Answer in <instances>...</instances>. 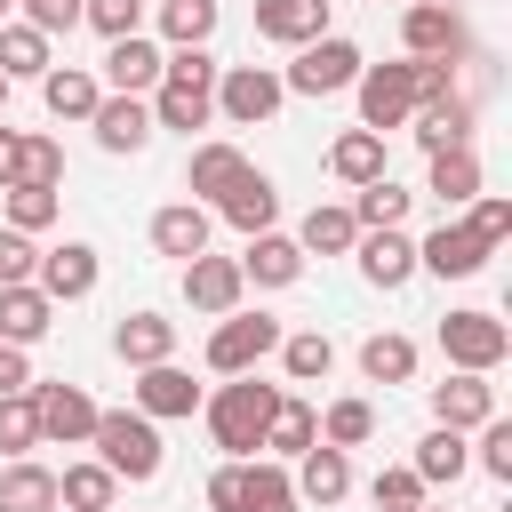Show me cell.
Segmentation results:
<instances>
[{"label": "cell", "instance_id": "obj_16", "mask_svg": "<svg viewBox=\"0 0 512 512\" xmlns=\"http://www.w3.org/2000/svg\"><path fill=\"white\" fill-rule=\"evenodd\" d=\"M288 480H296V504H320V512H328V504H344V496H352V456H344V448H328V440H312V448L296 456V472H288Z\"/></svg>", "mask_w": 512, "mask_h": 512}, {"label": "cell", "instance_id": "obj_35", "mask_svg": "<svg viewBox=\"0 0 512 512\" xmlns=\"http://www.w3.org/2000/svg\"><path fill=\"white\" fill-rule=\"evenodd\" d=\"M328 168H336L352 192L376 184V176H384V136H376V128H344V136L328 144Z\"/></svg>", "mask_w": 512, "mask_h": 512}, {"label": "cell", "instance_id": "obj_48", "mask_svg": "<svg viewBox=\"0 0 512 512\" xmlns=\"http://www.w3.org/2000/svg\"><path fill=\"white\" fill-rule=\"evenodd\" d=\"M80 24H96L104 40H128L144 32V0H80Z\"/></svg>", "mask_w": 512, "mask_h": 512}, {"label": "cell", "instance_id": "obj_19", "mask_svg": "<svg viewBox=\"0 0 512 512\" xmlns=\"http://www.w3.org/2000/svg\"><path fill=\"white\" fill-rule=\"evenodd\" d=\"M328 8H336V0H256V40H272V48H304V40L328 32Z\"/></svg>", "mask_w": 512, "mask_h": 512}, {"label": "cell", "instance_id": "obj_6", "mask_svg": "<svg viewBox=\"0 0 512 512\" xmlns=\"http://www.w3.org/2000/svg\"><path fill=\"white\" fill-rule=\"evenodd\" d=\"M352 96H360V128H408V112H416V56H400V64H360V80H352Z\"/></svg>", "mask_w": 512, "mask_h": 512}, {"label": "cell", "instance_id": "obj_43", "mask_svg": "<svg viewBox=\"0 0 512 512\" xmlns=\"http://www.w3.org/2000/svg\"><path fill=\"white\" fill-rule=\"evenodd\" d=\"M40 448V408L32 392H0V456H32Z\"/></svg>", "mask_w": 512, "mask_h": 512}, {"label": "cell", "instance_id": "obj_11", "mask_svg": "<svg viewBox=\"0 0 512 512\" xmlns=\"http://www.w3.org/2000/svg\"><path fill=\"white\" fill-rule=\"evenodd\" d=\"M240 296H248V280H240V256H184V304L192 312H208V320H224V312H240Z\"/></svg>", "mask_w": 512, "mask_h": 512}, {"label": "cell", "instance_id": "obj_25", "mask_svg": "<svg viewBox=\"0 0 512 512\" xmlns=\"http://www.w3.org/2000/svg\"><path fill=\"white\" fill-rule=\"evenodd\" d=\"M240 176H248L240 144H192V160H184V192H200V200H224Z\"/></svg>", "mask_w": 512, "mask_h": 512}, {"label": "cell", "instance_id": "obj_12", "mask_svg": "<svg viewBox=\"0 0 512 512\" xmlns=\"http://www.w3.org/2000/svg\"><path fill=\"white\" fill-rule=\"evenodd\" d=\"M32 392V408H40V440H56V448H80L88 432H96V400L80 392V384H24Z\"/></svg>", "mask_w": 512, "mask_h": 512}, {"label": "cell", "instance_id": "obj_40", "mask_svg": "<svg viewBox=\"0 0 512 512\" xmlns=\"http://www.w3.org/2000/svg\"><path fill=\"white\" fill-rule=\"evenodd\" d=\"M280 368H288V384H328L336 344H328L320 328H296V336H280Z\"/></svg>", "mask_w": 512, "mask_h": 512}, {"label": "cell", "instance_id": "obj_4", "mask_svg": "<svg viewBox=\"0 0 512 512\" xmlns=\"http://www.w3.org/2000/svg\"><path fill=\"white\" fill-rule=\"evenodd\" d=\"M360 64H368V56H360L344 32H320V40L296 48V64L280 72V88H288V96H336V88L360 80Z\"/></svg>", "mask_w": 512, "mask_h": 512}, {"label": "cell", "instance_id": "obj_39", "mask_svg": "<svg viewBox=\"0 0 512 512\" xmlns=\"http://www.w3.org/2000/svg\"><path fill=\"white\" fill-rule=\"evenodd\" d=\"M56 184H0V224H16V232H48L56 224Z\"/></svg>", "mask_w": 512, "mask_h": 512}, {"label": "cell", "instance_id": "obj_30", "mask_svg": "<svg viewBox=\"0 0 512 512\" xmlns=\"http://www.w3.org/2000/svg\"><path fill=\"white\" fill-rule=\"evenodd\" d=\"M96 96H104V80L80 72V64H48V72H40V104H48L56 120H88Z\"/></svg>", "mask_w": 512, "mask_h": 512}, {"label": "cell", "instance_id": "obj_59", "mask_svg": "<svg viewBox=\"0 0 512 512\" xmlns=\"http://www.w3.org/2000/svg\"><path fill=\"white\" fill-rule=\"evenodd\" d=\"M144 8H152V0H144Z\"/></svg>", "mask_w": 512, "mask_h": 512}, {"label": "cell", "instance_id": "obj_10", "mask_svg": "<svg viewBox=\"0 0 512 512\" xmlns=\"http://www.w3.org/2000/svg\"><path fill=\"white\" fill-rule=\"evenodd\" d=\"M488 256H496V248H488V240H480V232H472L464 216L416 240V272H432V280H472V272H480Z\"/></svg>", "mask_w": 512, "mask_h": 512}, {"label": "cell", "instance_id": "obj_17", "mask_svg": "<svg viewBox=\"0 0 512 512\" xmlns=\"http://www.w3.org/2000/svg\"><path fill=\"white\" fill-rule=\"evenodd\" d=\"M88 128H96V144L104 152H144L152 144V104L144 96H96V112H88Z\"/></svg>", "mask_w": 512, "mask_h": 512}, {"label": "cell", "instance_id": "obj_47", "mask_svg": "<svg viewBox=\"0 0 512 512\" xmlns=\"http://www.w3.org/2000/svg\"><path fill=\"white\" fill-rule=\"evenodd\" d=\"M368 496H376V512H416L424 504V480H416V464H384L368 480Z\"/></svg>", "mask_w": 512, "mask_h": 512}, {"label": "cell", "instance_id": "obj_32", "mask_svg": "<svg viewBox=\"0 0 512 512\" xmlns=\"http://www.w3.org/2000/svg\"><path fill=\"white\" fill-rule=\"evenodd\" d=\"M424 192H432L440 208H464V200L480 192V152H472V144H448V152H432V176H424Z\"/></svg>", "mask_w": 512, "mask_h": 512}, {"label": "cell", "instance_id": "obj_49", "mask_svg": "<svg viewBox=\"0 0 512 512\" xmlns=\"http://www.w3.org/2000/svg\"><path fill=\"white\" fill-rule=\"evenodd\" d=\"M464 208H472L464 224H472V232H480L488 248H504V232H512V200H504V192H472Z\"/></svg>", "mask_w": 512, "mask_h": 512}, {"label": "cell", "instance_id": "obj_23", "mask_svg": "<svg viewBox=\"0 0 512 512\" xmlns=\"http://www.w3.org/2000/svg\"><path fill=\"white\" fill-rule=\"evenodd\" d=\"M472 120H480V112H472V96H456V88L408 112V128H416V144H424V152H448V144H472Z\"/></svg>", "mask_w": 512, "mask_h": 512}, {"label": "cell", "instance_id": "obj_3", "mask_svg": "<svg viewBox=\"0 0 512 512\" xmlns=\"http://www.w3.org/2000/svg\"><path fill=\"white\" fill-rule=\"evenodd\" d=\"M96 464H112V480H152L160 472V424L144 408H96Z\"/></svg>", "mask_w": 512, "mask_h": 512}, {"label": "cell", "instance_id": "obj_24", "mask_svg": "<svg viewBox=\"0 0 512 512\" xmlns=\"http://www.w3.org/2000/svg\"><path fill=\"white\" fill-rule=\"evenodd\" d=\"M208 232H216V216H208L200 200H168V208L152 216V248H160V256H176V264H184V256H200V248H208Z\"/></svg>", "mask_w": 512, "mask_h": 512}, {"label": "cell", "instance_id": "obj_13", "mask_svg": "<svg viewBox=\"0 0 512 512\" xmlns=\"http://www.w3.org/2000/svg\"><path fill=\"white\" fill-rule=\"evenodd\" d=\"M160 56H168V48H160V40H144V32L104 40V72H96V80H104L112 96H152V88H160Z\"/></svg>", "mask_w": 512, "mask_h": 512}, {"label": "cell", "instance_id": "obj_41", "mask_svg": "<svg viewBox=\"0 0 512 512\" xmlns=\"http://www.w3.org/2000/svg\"><path fill=\"white\" fill-rule=\"evenodd\" d=\"M360 376H368V384H408V376H416V344L392 336V328H376V336L360 344Z\"/></svg>", "mask_w": 512, "mask_h": 512}, {"label": "cell", "instance_id": "obj_26", "mask_svg": "<svg viewBox=\"0 0 512 512\" xmlns=\"http://www.w3.org/2000/svg\"><path fill=\"white\" fill-rule=\"evenodd\" d=\"M216 216L232 224V232H272V216H280V192H272V176L264 168H248L224 200H216Z\"/></svg>", "mask_w": 512, "mask_h": 512}, {"label": "cell", "instance_id": "obj_18", "mask_svg": "<svg viewBox=\"0 0 512 512\" xmlns=\"http://www.w3.org/2000/svg\"><path fill=\"white\" fill-rule=\"evenodd\" d=\"M32 288H40L48 304H80V296L96 288V248H88V240L48 248V256H40V272H32Z\"/></svg>", "mask_w": 512, "mask_h": 512}, {"label": "cell", "instance_id": "obj_38", "mask_svg": "<svg viewBox=\"0 0 512 512\" xmlns=\"http://www.w3.org/2000/svg\"><path fill=\"white\" fill-rule=\"evenodd\" d=\"M320 440H328V448H368V440H376V400H360V392L328 400V408H320Z\"/></svg>", "mask_w": 512, "mask_h": 512}, {"label": "cell", "instance_id": "obj_27", "mask_svg": "<svg viewBox=\"0 0 512 512\" xmlns=\"http://www.w3.org/2000/svg\"><path fill=\"white\" fill-rule=\"evenodd\" d=\"M112 352H120L128 368H152V360H176V320H160V312H128V320L112 328Z\"/></svg>", "mask_w": 512, "mask_h": 512}, {"label": "cell", "instance_id": "obj_44", "mask_svg": "<svg viewBox=\"0 0 512 512\" xmlns=\"http://www.w3.org/2000/svg\"><path fill=\"white\" fill-rule=\"evenodd\" d=\"M408 200H416V192H400L392 176H376V184H360L352 216H360V232H384V224H400V216H408Z\"/></svg>", "mask_w": 512, "mask_h": 512}, {"label": "cell", "instance_id": "obj_42", "mask_svg": "<svg viewBox=\"0 0 512 512\" xmlns=\"http://www.w3.org/2000/svg\"><path fill=\"white\" fill-rule=\"evenodd\" d=\"M48 64H56V56H48V32H32L24 16L0 24V72H8V80H40Z\"/></svg>", "mask_w": 512, "mask_h": 512}, {"label": "cell", "instance_id": "obj_52", "mask_svg": "<svg viewBox=\"0 0 512 512\" xmlns=\"http://www.w3.org/2000/svg\"><path fill=\"white\" fill-rule=\"evenodd\" d=\"M232 496H240V456L208 472V512H232Z\"/></svg>", "mask_w": 512, "mask_h": 512}, {"label": "cell", "instance_id": "obj_5", "mask_svg": "<svg viewBox=\"0 0 512 512\" xmlns=\"http://www.w3.org/2000/svg\"><path fill=\"white\" fill-rule=\"evenodd\" d=\"M440 352H448V368H480V376H496V368L512 360V328H504L496 312L464 304V312L440 320Z\"/></svg>", "mask_w": 512, "mask_h": 512}, {"label": "cell", "instance_id": "obj_8", "mask_svg": "<svg viewBox=\"0 0 512 512\" xmlns=\"http://www.w3.org/2000/svg\"><path fill=\"white\" fill-rule=\"evenodd\" d=\"M280 104H288V88H280L272 64H224V72H216V112H224L232 128H264Z\"/></svg>", "mask_w": 512, "mask_h": 512}, {"label": "cell", "instance_id": "obj_31", "mask_svg": "<svg viewBox=\"0 0 512 512\" xmlns=\"http://www.w3.org/2000/svg\"><path fill=\"white\" fill-rule=\"evenodd\" d=\"M0 512H56V472L32 456H8L0 464Z\"/></svg>", "mask_w": 512, "mask_h": 512}, {"label": "cell", "instance_id": "obj_1", "mask_svg": "<svg viewBox=\"0 0 512 512\" xmlns=\"http://www.w3.org/2000/svg\"><path fill=\"white\" fill-rule=\"evenodd\" d=\"M216 72H224V64H216L208 48H168V56H160V88L144 96V104H152V128H184V136L208 128V120H216Z\"/></svg>", "mask_w": 512, "mask_h": 512}, {"label": "cell", "instance_id": "obj_46", "mask_svg": "<svg viewBox=\"0 0 512 512\" xmlns=\"http://www.w3.org/2000/svg\"><path fill=\"white\" fill-rule=\"evenodd\" d=\"M472 432H480L472 464H480L488 480H504V488H512V416H488V424H472Z\"/></svg>", "mask_w": 512, "mask_h": 512}, {"label": "cell", "instance_id": "obj_51", "mask_svg": "<svg viewBox=\"0 0 512 512\" xmlns=\"http://www.w3.org/2000/svg\"><path fill=\"white\" fill-rule=\"evenodd\" d=\"M16 16L32 24V32H80V0H16Z\"/></svg>", "mask_w": 512, "mask_h": 512}, {"label": "cell", "instance_id": "obj_57", "mask_svg": "<svg viewBox=\"0 0 512 512\" xmlns=\"http://www.w3.org/2000/svg\"><path fill=\"white\" fill-rule=\"evenodd\" d=\"M416 512H448V504H416Z\"/></svg>", "mask_w": 512, "mask_h": 512}, {"label": "cell", "instance_id": "obj_50", "mask_svg": "<svg viewBox=\"0 0 512 512\" xmlns=\"http://www.w3.org/2000/svg\"><path fill=\"white\" fill-rule=\"evenodd\" d=\"M32 272H40V248H32V232L0 224V288H16V280H32Z\"/></svg>", "mask_w": 512, "mask_h": 512}, {"label": "cell", "instance_id": "obj_33", "mask_svg": "<svg viewBox=\"0 0 512 512\" xmlns=\"http://www.w3.org/2000/svg\"><path fill=\"white\" fill-rule=\"evenodd\" d=\"M352 240H360V216L336 208V200H320V208L296 224V248H304V256H352Z\"/></svg>", "mask_w": 512, "mask_h": 512}, {"label": "cell", "instance_id": "obj_22", "mask_svg": "<svg viewBox=\"0 0 512 512\" xmlns=\"http://www.w3.org/2000/svg\"><path fill=\"white\" fill-rule=\"evenodd\" d=\"M232 512H304L288 464H280V456H240V496H232Z\"/></svg>", "mask_w": 512, "mask_h": 512}, {"label": "cell", "instance_id": "obj_55", "mask_svg": "<svg viewBox=\"0 0 512 512\" xmlns=\"http://www.w3.org/2000/svg\"><path fill=\"white\" fill-rule=\"evenodd\" d=\"M0 112H8V72H0Z\"/></svg>", "mask_w": 512, "mask_h": 512}, {"label": "cell", "instance_id": "obj_15", "mask_svg": "<svg viewBox=\"0 0 512 512\" xmlns=\"http://www.w3.org/2000/svg\"><path fill=\"white\" fill-rule=\"evenodd\" d=\"M488 416H496V384H488L480 368H456L448 384H432V424L472 432V424H488Z\"/></svg>", "mask_w": 512, "mask_h": 512}, {"label": "cell", "instance_id": "obj_53", "mask_svg": "<svg viewBox=\"0 0 512 512\" xmlns=\"http://www.w3.org/2000/svg\"><path fill=\"white\" fill-rule=\"evenodd\" d=\"M32 384V360H24V344H0V392H24Z\"/></svg>", "mask_w": 512, "mask_h": 512}, {"label": "cell", "instance_id": "obj_14", "mask_svg": "<svg viewBox=\"0 0 512 512\" xmlns=\"http://www.w3.org/2000/svg\"><path fill=\"white\" fill-rule=\"evenodd\" d=\"M352 256H360V280H368V288H384V296L416 280V240H408L400 224H384V232H360V240H352Z\"/></svg>", "mask_w": 512, "mask_h": 512}, {"label": "cell", "instance_id": "obj_7", "mask_svg": "<svg viewBox=\"0 0 512 512\" xmlns=\"http://www.w3.org/2000/svg\"><path fill=\"white\" fill-rule=\"evenodd\" d=\"M280 336H288V328H280L272 312H224L216 336H208V368H216V376H248L256 360L280 352Z\"/></svg>", "mask_w": 512, "mask_h": 512}, {"label": "cell", "instance_id": "obj_56", "mask_svg": "<svg viewBox=\"0 0 512 512\" xmlns=\"http://www.w3.org/2000/svg\"><path fill=\"white\" fill-rule=\"evenodd\" d=\"M8 16H16V0H0V24H8Z\"/></svg>", "mask_w": 512, "mask_h": 512}, {"label": "cell", "instance_id": "obj_28", "mask_svg": "<svg viewBox=\"0 0 512 512\" xmlns=\"http://www.w3.org/2000/svg\"><path fill=\"white\" fill-rule=\"evenodd\" d=\"M464 472H472V440L448 432V424H432V432L416 440V480H424V488H456Z\"/></svg>", "mask_w": 512, "mask_h": 512}, {"label": "cell", "instance_id": "obj_37", "mask_svg": "<svg viewBox=\"0 0 512 512\" xmlns=\"http://www.w3.org/2000/svg\"><path fill=\"white\" fill-rule=\"evenodd\" d=\"M152 8H160V40L168 48H208L216 40V16H224L216 0H152Z\"/></svg>", "mask_w": 512, "mask_h": 512}, {"label": "cell", "instance_id": "obj_9", "mask_svg": "<svg viewBox=\"0 0 512 512\" xmlns=\"http://www.w3.org/2000/svg\"><path fill=\"white\" fill-rule=\"evenodd\" d=\"M400 48H408V56H448V64H464V56H472V32H464L456 8L400 0Z\"/></svg>", "mask_w": 512, "mask_h": 512}, {"label": "cell", "instance_id": "obj_29", "mask_svg": "<svg viewBox=\"0 0 512 512\" xmlns=\"http://www.w3.org/2000/svg\"><path fill=\"white\" fill-rule=\"evenodd\" d=\"M56 328V304L32 288V280H16V288H0V344H40Z\"/></svg>", "mask_w": 512, "mask_h": 512}, {"label": "cell", "instance_id": "obj_54", "mask_svg": "<svg viewBox=\"0 0 512 512\" xmlns=\"http://www.w3.org/2000/svg\"><path fill=\"white\" fill-rule=\"evenodd\" d=\"M0 184H16V128H0Z\"/></svg>", "mask_w": 512, "mask_h": 512}, {"label": "cell", "instance_id": "obj_2", "mask_svg": "<svg viewBox=\"0 0 512 512\" xmlns=\"http://www.w3.org/2000/svg\"><path fill=\"white\" fill-rule=\"evenodd\" d=\"M272 408H280V384H256V368H248V376H224V384H216V400H200L208 440H216L224 456H256V448H264Z\"/></svg>", "mask_w": 512, "mask_h": 512}, {"label": "cell", "instance_id": "obj_58", "mask_svg": "<svg viewBox=\"0 0 512 512\" xmlns=\"http://www.w3.org/2000/svg\"><path fill=\"white\" fill-rule=\"evenodd\" d=\"M432 8H448V0H432Z\"/></svg>", "mask_w": 512, "mask_h": 512}, {"label": "cell", "instance_id": "obj_34", "mask_svg": "<svg viewBox=\"0 0 512 512\" xmlns=\"http://www.w3.org/2000/svg\"><path fill=\"white\" fill-rule=\"evenodd\" d=\"M312 440H320V408H312V400H288V392H280V408H272V424H264V448H272L280 464H296V456H304Z\"/></svg>", "mask_w": 512, "mask_h": 512}, {"label": "cell", "instance_id": "obj_21", "mask_svg": "<svg viewBox=\"0 0 512 512\" xmlns=\"http://www.w3.org/2000/svg\"><path fill=\"white\" fill-rule=\"evenodd\" d=\"M136 408L160 424V416H192L200 408V384H192V368H176V360H152V368H136Z\"/></svg>", "mask_w": 512, "mask_h": 512}, {"label": "cell", "instance_id": "obj_36", "mask_svg": "<svg viewBox=\"0 0 512 512\" xmlns=\"http://www.w3.org/2000/svg\"><path fill=\"white\" fill-rule=\"evenodd\" d=\"M112 496H120L112 464H64L56 472V504L64 512H112Z\"/></svg>", "mask_w": 512, "mask_h": 512}, {"label": "cell", "instance_id": "obj_45", "mask_svg": "<svg viewBox=\"0 0 512 512\" xmlns=\"http://www.w3.org/2000/svg\"><path fill=\"white\" fill-rule=\"evenodd\" d=\"M16 184H64V144L56 136H16Z\"/></svg>", "mask_w": 512, "mask_h": 512}, {"label": "cell", "instance_id": "obj_20", "mask_svg": "<svg viewBox=\"0 0 512 512\" xmlns=\"http://www.w3.org/2000/svg\"><path fill=\"white\" fill-rule=\"evenodd\" d=\"M240 280H248V288H296V280H304V248H296L288 232H248Z\"/></svg>", "mask_w": 512, "mask_h": 512}]
</instances>
